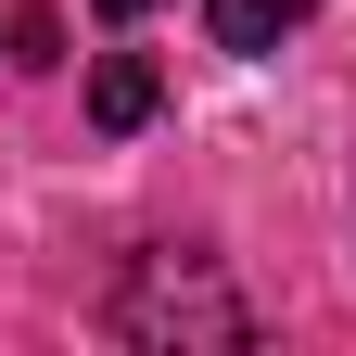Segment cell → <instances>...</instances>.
Wrapping results in <instances>:
<instances>
[{
    "label": "cell",
    "instance_id": "obj_1",
    "mask_svg": "<svg viewBox=\"0 0 356 356\" xmlns=\"http://www.w3.org/2000/svg\"><path fill=\"white\" fill-rule=\"evenodd\" d=\"M102 331L115 343H216V356H229V343H254V305L229 293V280H216V254H127V280L102 293Z\"/></svg>",
    "mask_w": 356,
    "mask_h": 356
},
{
    "label": "cell",
    "instance_id": "obj_2",
    "mask_svg": "<svg viewBox=\"0 0 356 356\" xmlns=\"http://www.w3.org/2000/svg\"><path fill=\"white\" fill-rule=\"evenodd\" d=\"M153 102H165V76H153L140 51H102V64H89V127L127 140V127H153Z\"/></svg>",
    "mask_w": 356,
    "mask_h": 356
},
{
    "label": "cell",
    "instance_id": "obj_3",
    "mask_svg": "<svg viewBox=\"0 0 356 356\" xmlns=\"http://www.w3.org/2000/svg\"><path fill=\"white\" fill-rule=\"evenodd\" d=\"M318 13V0H204V26H216V51H280V38Z\"/></svg>",
    "mask_w": 356,
    "mask_h": 356
},
{
    "label": "cell",
    "instance_id": "obj_4",
    "mask_svg": "<svg viewBox=\"0 0 356 356\" xmlns=\"http://www.w3.org/2000/svg\"><path fill=\"white\" fill-rule=\"evenodd\" d=\"M89 13H102V26H140V13H153V0H89Z\"/></svg>",
    "mask_w": 356,
    "mask_h": 356
}]
</instances>
